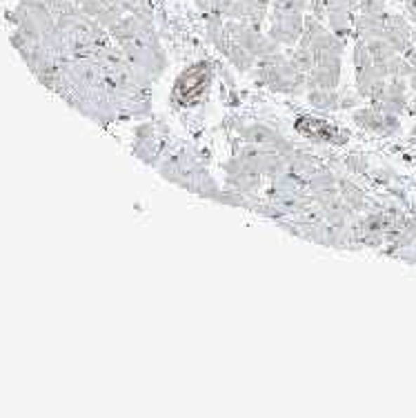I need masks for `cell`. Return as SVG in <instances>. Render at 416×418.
<instances>
[{"instance_id": "obj_1", "label": "cell", "mask_w": 416, "mask_h": 418, "mask_svg": "<svg viewBox=\"0 0 416 418\" xmlns=\"http://www.w3.org/2000/svg\"><path fill=\"white\" fill-rule=\"evenodd\" d=\"M210 76L212 67L210 62H199L196 67H192L178 76L176 87H174V98L180 104H194L210 87Z\"/></svg>"}, {"instance_id": "obj_2", "label": "cell", "mask_w": 416, "mask_h": 418, "mask_svg": "<svg viewBox=\"0 0 416 418\" xmlns=\"http://www.w3.org/2000/svg\"><path fill=\"white\" fill-rule=\"evenodd\" d=\"M296 129L301 134H305L307 138H321V140H334V136L339 134L334 127H330L325 121H316V119H303L296 123Z\"/></svg>"}, {"instance_id": "obj_3", "label": "cell", "mask_w": 416, "mask_h": 418, "mask_svg": "<svg viewBox=\"0 0 416 418\" xmlns=\"http://www.w3.org/2000/svg\"><path fill=\"white\" fill-rule=\"evenodd\" d=\"M358 7H361V14H383L385 11V0H358Z\"/></svg>"}]
</instances>
